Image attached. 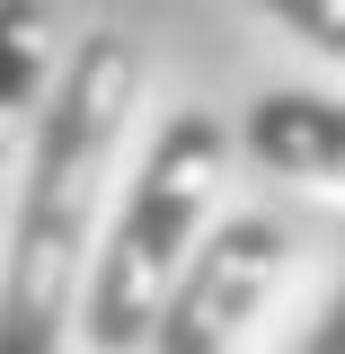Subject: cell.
<instances>
[{
  "mask_svg": "<svg viewBox=\"0 0 345 354\" xmlns=\"http://www.w3.org/2000/svg\"><path fill=\"white\" fill-rule=\"evenodd\" d=\"M221 169H230L221 115L213 106H177L169 124H160V142H151L142 177H133L115 239L97 248V274H88V346L97 354L151 346V319H160L177 266H186L195 230H204V213H213Z\"/></svg>",
  "mask_w": 345,
  "mask_h": 354,
  "instance_id": "7a4b0ae2",
  "label": "cell"
},
{
  "mask_svg": "<svg viewBox=\"0 0 345 354\" xmlns=\"http://www.w3.org/2000/svg\"><path fill=\"white\" fill-rule=\"evenodd\" d=\"M257 9H274V18L301 44H319L328 62H345V0H257Z\"/></svg>",
  "mask_w": 345,
  "mask_h": 354,
  "instance_id": "8992f818",
  "label": "cell"
},
{
  "mask_svg": "<svg viewBox=\"0 0 345 354\" xmlns=\"http://www.w3.org/2000/svg\"><path fill=\"white\" fill-rule=\"evenodd\" d=\"M248 151L274 177L345 186V97H328V88H265L248 106Z\"/></svg>",
  "mask_w": 345,
  "mask_h": 354,
  "instance_id": "277c9868",
  "label": "cell"
},
{
  "mask_svg": "<svg viewBox=\"0 0 345 354\" xmlns=\"http://www.w3.org/2000/svg\"><path fill=\"white\" fill-rule=\"evenodd\" d=\"M133 62L124 27H88L80 53L62 62V88L36 106V169L9 221V266H0V354H62L71 301H80V248L97 221V186L115 160V133L133 115Z\"/></svg>",
  "mask_w": 345,
  "mask_h": 354,
  "instance_id": "6da1fadb",
  "label": "cell"
},
{
  "mask_svg": "<svg viewBox=\"0 0 345 354\" xmlns=\"http://www.w3.org/2000/svg\"><path fill=\"white\" fill-rule=\"evenodd\" d=\"M301 354H345V283H337V301H328V319L310 328V346Z\"/></svg>",
  "mask_w": 345,
  "mask_h": 354,
  "instance_id": "52a82bcc",
  "label": "cell"
},
{
  "mask_svg": "<svg viewBox=\"0 0 345 354\" xmlns=\"http://www.w3.org/2000/svg\"><path fill=\"white\" fill-rule=\"evenodd\" d=\"M274 266H283V221L274 213H239L213 239H195L169 301H160V319H151V354H221L257 319Z\"/></svg>",
  "mask_w": 345,
  "mask_h": 354,
  "instance_id": "3957f363",
  "label": "cell"
},
{
  "mask_svg": "<svg viewBox=\"0 0 345 354\" xmlns=\"http://www.w3.org/2000/svg\"><path fill=\"white\" fill-rule=\"evenodd\" d=\"M44 53H53V18H44V0H0V177H9L18 124L36 115Z\"/></svg>",
  "mask_w": 345,
  "mask_h": 354,
  "instance_id": "5b68a950",
  "label": "cell"
}]
</instances>
